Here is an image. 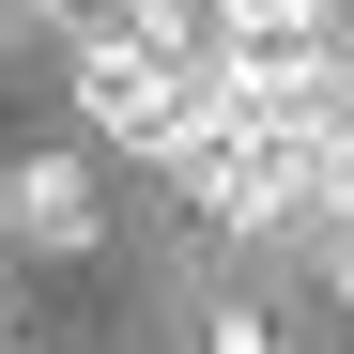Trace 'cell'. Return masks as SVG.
I'll list each match as a JSON object with an SVG mask.
<instances>
[{"label": "cell", "instance_id": "cell-1", "mask_svg": "<svg viewBox=\"0 0 354 354\" xmlns=\"http://www.w3.org/2000/svg\"><path fill=\"white\" fill-rule=\"evenodd\" d=\"M201 62H216V46H201ZM201 62H139V46H77V124L93 139H124V154H169V139H185V93H201Z\"/></svg>", "mask_w": 354, "mask_h": 354}, {"label": "cell", "instance_id": "cell-2", "mask_svg": "<svg viewBox=\"0 0 354 354\" xmlns=\"http://www.w3.org/2000/svg\"><path fill=\"white\" fill-rule=\"evenodd\" d=\"M0 216H16L31 247H93V169L77 154H16L0 169Z\"/></svg>", "mask_w": 354, "mask_h": 354}, {"label": "cell", "instance_id": "cell-3", "mask_svg": "<svg viewBox=\"0 0 354 354\" xmlns=\"http://www.w3.org/2000/svg\"><path fill=\"white\" fill-rule=\"evenodd\" d=\"M216 46H339V0H216Z\"/></svg>", "mask_w": 354, "mask_h": 354}, {"label": "cell", "instance_id": "cell-4", "mask_svg": "<svg viewBox=\"0 0 354 354\" xmlns=\"http://www.w3.org/2000/svg\"><path fill=\"white\" fill-rule=\"evenodd\" d=\"M201 354H277V324H262V308H216V339H201Z\"/></svg>", "mask_w": 354, "mask_h": 354}, {"label": "cell", "instance_id": "cell-5", "mask_svg": "<svg viewBox=\"0 0 354 354\" xmlns=\"http://www.w3.org/2000/svg\"><path fill=\"white\" fill-rule=\"evenodd\" d=\"M0 354H16V339H0Z\"/></svg>", "mask_w": 354, "mask_h": 354}, {"label": "cell", "instance_id": "cell-6", "mask_svg": "<svg viewBox=\"0 0 354 354\" xmlns=\"http://www.w3.org/2000/svg\"><path fill=\"white\" fill-rule=\"evenodd\" d=\"M339 277H354V262H339Z\"/></svg>", "mask_w": 354, "mask_h": 354}]
</instances>
